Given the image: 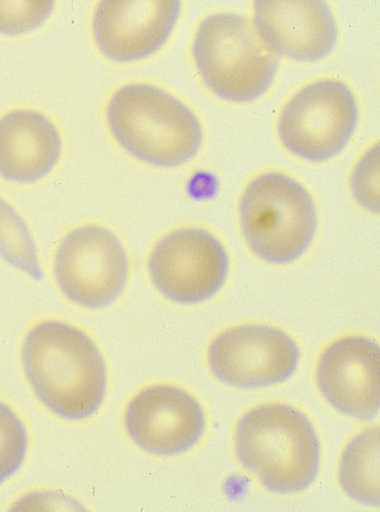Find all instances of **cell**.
I'll return each instance as SVG.
<instances>
[{
	"label": "cell",
	"mask_w": 380,
	"mask_h": 512,
	"mask_svg": "<svg viewBox=\"0 0 380 512\" xmlns=\"http://www.w3.org/2000/svg\"><path fill=\"white\" fill-rule=\"evenodd\" d=\"M240 217L250 248L274 264L299 258L317 231L309 191L283 173H265L250 182L240 201Z\"/></svg>",
	"instance_id": "5"
},
{
	"label": "cell",
	"mask_w": 380,
	"mask_h": 512,
	"mask_svg": "<svg viewBox=\"0 0 380 512\" xmlns=\"http://www.w3.org/2000/svg\"><path fill=\"white\" fill-rule=\"evenodd\" d=\"M357 123V104L349 86L320 80L301 89L279 118V136L292 153L310 160L333 157L349 141Z\"/></svg>",
	"instance_id": "6"
},
{
	"label": "cell",
	"mask_w": 380,
	"mask_h": 512,
	"mask_svg": "<svg viewBox=\"0 0 380 512\" xmlns=\"http://www.w3.org/2000/svg\"><path fill=\"white\" fill-rule=\"evenodd\" d=\"M236 451L265 488L281 495L305 491L319 472L317 433L291 406L264 405L246 414L238 423Z\"/></svg>",
	"instance_id": "2"
},
{
	"label": "cell",
	"mask_w": 380,
	"mask_h": 512,
	"mask_svg": "<svg viewBox=\"0 0 380 512\" xmlns=\"http://www.w3.org/2000/svg\"><path fill=\"white\" fill-rule=\"evenodd\" d=\"M0 256L12 267L40 281L38 251L29 227L20 214L0 196Z\"/></svg>",
	"instance_id": "16"
},
{
	"label": "cell",
	"mask_w": 380,
	"mask_h": 512,
	"mask_svg": "<svg viewBox=\"0 0 380 512\" xmlns=\"http://www.w3.org/2000/svg\"><path fill=\"white\" fill-rule=\"evenodd\" d=\"M62 153L56 126L43 114L15 111L0 120V176L31 184L48 175Z\"/></svg>",
	"instance_id": "14"
},
{
	"label": "cell",
	"mask_w": 380,
	"mask_h": 512,
	"mask_svg": "<svg viewBox=\"0 0 380 512\" xmlns=\"http://www.w3.org/2000/svg\"><path fill=\"white\" fill-rule=\"evenodd\" d=\"M194 56L206 85L233 102L263 94L279 63L249 18L232 12L215 13L201 22Z\"/></svg>",
	"instance_id": "4"
},
{
	"label": "cell",
	"mask_w": 380,
	"mask_h": 512,
	"mask_svg": "<svg viewBox=\"0 0 380 512\" xmlns=\"http://www.w3.org/2000/svg\"><path fill=\"white\" fill-rule=\"evenodd\" d=\"M108 122L119 144L155 166L173 167L194 157L203 127L185 103L157 86L130 84L113 95Z\"/></svg>",
	"instance_id": "3"
},
{
	"label": "cell",
	"mask_w": 380,
	"mask_h": 512,
	"mask_svg": "<svg viewBox=\"0 0 380 512\" xmlns=\"http://www.w3.org/2000/svg\"><path fill=\"white\" fill-rule=\"evenodd\" d=\"M230 260L223 245L201 228H181L160 240L149 260L155 287L169 300L198 304L226 281Z\"/></svg>",
	"instance_id": "8"
},
{
	"label": "cell",
	"mask_w": 380,
	"mask_h": 512,
	"mask_svg": "<svg viewBox=\"0 0 380 512\" xmlns=\"http://www.w3.org/2000/svg\"><path fill=\"white\" fill-rule=\"evenodd\" d=\"M340 480L343 491L352 500L380 505L379 428L368 429L347 446L342 455Z\"/></svg>",
	"instance_id": "15"
},
{
	"label": "cell",
	"mask_w": 380,
	"mask_h": 512,
	"mask_svg": "<svg viewBox=\"0 0 380 512\" xmlns=\"http://www.w3.org/2000/svg\"><path fill=\"white\" fill-rule=\"evenodd\" d=\"M54 274L63 294L73 303L102 309L125 290L126 251L111 231L100 226L80 227L59 245Z\"/></svg>",
	"instance_id": "7"
},
{
	"label": "cell",
	"mask_w": 380,
	"mask_h": 512,
	"mask_svg": "<svg viewBox=\"0 0 380 512\" xmlns=\"http://www.w3.org/2000/svg\"><path fill=\"white\" fill-rule=\"evenodd\" d=\"M254 9L260 39L274 53L317 61L336 45V20L324 0H258Z\"/></svg>",
	"instance_id": "13"
},
{
	"label": "cell",
	"mask_w": 380,
	"mask_h": 512,
	"mask_svg": "<svg viewBox=\"0 0 380 512\" xmlns=\"http://www.w3.org/2000/svg\"><path fill=\"white\" fill-rule=\"evenodd\" d=\"M300 352L287 333L267 326L223 332L209 349V365L219 381L240 388H260L287 381Z\"/></svg>",
	"instance_id": "9"
},
{
	"label": "cell",
	"mask_w": 380,
	"mask_h": 512,
	"mask_svg": "<svg viewBox=\"0 0 380 512\" xmlns=\"http://www.w3.org/2000/svg\"><path fill=\"white\" fill-rule=\"evenodd\" d=\"M53 2L0 0V34L20 35L38 29L52 15Z\"/></svg>",
	"instance_id": "18"
},
{
	"label": "cell",
	"mask_w": 380,
	"mask_h": 512,
	"mask_svg": "<svg viewBox=\"0 0 380 512\" xmlns=\"http://www.w3.org/2000/svg\"><path fill=\"white\" fill-rule=\"evenodd\" d=\"M22 364L36 396L61 418L88 419L102 406L107 369L98 347L79 328L44 322L31 329Z\"/></svg>",
	"instance_id": "1"
},
{
	"label": "cell",
	"mask_w": 380,
	"mask_h": 512,
	"mask_svg": "<svg viewBox=\"0 0 380 512\" xmlns=\"http://www.w3.org/2000/svg\"><path fill=\"white\" fill-rule=\"evenodd\" d=\"M26 452L25 425L11 408L0 402V484L21 469Z\"/></svg>",
	"instance_id": "17"
},
{
	"label": "cell",
	"mask_w": 380,
	"mask_h": 512,
	"mask_svg": "<svg viewBox=\"0 0 380 512\" xmlns=\"http://www.w3.org/2000/svg\"><path fill=\"white\" fill-rule=\"evenodd\" d=\"M125 420L132 441L158 456L189 451L205 431L199 402L180 388L169 386L141 391L128 405Z\"/></svg>",
	"instance_id": "10"
},
{
	"label": "cell",
	"mask_w": 380,
	"mask_h": 512,
	"mask_svg": "<svg viewBox=\"0 0 380 512\" xmlns=\"http://www.w3.org/2000/svg\"><path fill=\"white\" fill-rule=\"evenodd\" d=\"M379 345L365 337L334 342L319 361L318 384L325 399L341 413L373 419L380 409Z\"/></svg>",
	"instance_id": "12"
},
{
	"label": "cell",
	"mask_w": 380,
	"mask_h": 512,
	"mask_svg": "<svg viewBox=\"0 0 380 512\" xmlns=\"http://www.w3.org/2000/svg\"><path fill=\"white\" fill-rule=\"evenodd\" d=\"M180 11V0H105L94 13L96 44L114 61L144 58L162 47Z\"/></svg>",
	"instance_id": "11"
}]
</instances>
